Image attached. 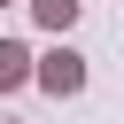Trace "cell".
<instances>
[{"label": "cell", "instance_id": "obj_3", "mask_svg": "<svg viewBox=\"0 0 124 124\" xmlns=\"http://www.w3.org/2000/svg\"><path fill=\"white\" fill-rule=\"evenodd\" d=\"M78 8H85V0H31V16H39L46 31H70V23H78Z\"/></svg>", "mask_w": 124, "mask_h": 124}, {"label": "cell", "instance_id": "obj_1", "mask_svg": "<svg viewBox=\"0 0 124 124\" xmlns=\"http://www.w3.org/2000/svg\"><path fill=\"white\" fill-rule=\"evenodd\" d=\"M39 85L62 101V93H78L85 85V54H70V46H54V54H39Z\"/></svg>", "mask_w": 124, "mask_h": 124}, {"label": "cell", "instance_id": "obj_2", "mask_svg": "<svg viewBox=\"0 0 124 124\" xmlns=\"http://www.w3.org/2000/svg\"><path fill=\"white\" fill-rule=\"evenodd\" d=\"M23 78H39V62H31V46H16V39H0V93H16Z\"/></svg>", "mask_w": 124, "mask_h": 124}, {"label": "cell", "instance_id": "obj_4", "mask_svg": "<svg viewBox=\"0 0 124 124\" xmlns=\"http://www.w3.org/2000/svg\"><path fill=\"white\" fill-rule=\"evenodd\" d=\"M0 8H8V0H0Z\"/></svg>", "mask_w": 124, "mask_h": 124}]
</instances>
